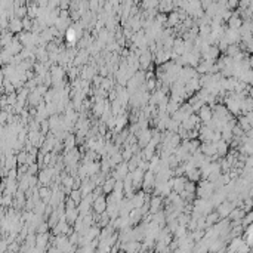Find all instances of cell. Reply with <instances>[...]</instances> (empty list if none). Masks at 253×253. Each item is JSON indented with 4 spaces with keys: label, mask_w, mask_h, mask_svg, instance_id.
I'll list each match as a JSON object with an SVG mask.
<instances>
[{
    "label": "cell",
    "mask_w": 253,
    "mask_h": 253,
    "mask_svg": "<svg viewBox=\"0 0 253 253\" xmlns=\"http://www.w3.org/2000/svg\"><path fill=\"white\" fill-rule=\"evenodd\" d=\"M200 117H201L203 122H209L212 119V110L207 108V107H203L201 111H200Z\"/></svg>",
    "instance_id": "obj_2"
},
{
    "label": "cell",
    "mask_w": 253,
    "mask_h": 253,
    "mask_svg": "<svg viewBox=\"0 0 253 253\" xmlns=\"http://www.w3.org/2000/svg\"><path fill=\"white\" fill-rule=\"evenodd\" d=\"M230 28L231 30H238L241 25H243V21H241V18H238V17H235V15H233L231 18H230Z\"/></svg>",
    "instance_id": "obj_1"
},
{
    "label": "cell",
    "mask_w": 253,
    "mask_h": 253,
    "mask_svg": "<svg viewBox=\"0 0 253 253\" xmlns=\"http://www.w3.org/2000/svg\"><path fill=\"white\" fill-rule=\"evenodd\" d=\"M104 206H105V204H104V200L99 199V200H98V203H96V209H98V210H102V209H104Z\"/></svg>",
    "instance_id": "obj_5"
},
{
    "label": "cell",
    "mask_w": 253,
    "mask_h": 253,
    "mask_svg": "<svg viewBox=\"0 0 253 253\" xmlns=\"http://www.w3.org/2000/svg\"><path fill=\"white\" fill-rule=\"evenodd\" d=\"M67 34H68V40H74V36H76L74 30H68V31H67Z\"/></svg>",
    "instance_id": "obj_6"
},
{
    "label": "cell",
    "mask_w": 253,
    "mask_h": 253,
    "mask_svg": "<svg viewBox=\"0 0 253 253\" xmlns=\"http://www.w3.org/2000/svg\"><path fill=\"white\" fill-rule=\"evenodd\" d=\"M104 188H105V191H111V190L114 188V181H108L107 184H105Z\"/></svg>",
    "instance_id": "obj_4"
},
{
    "label": "cell",
    "mask_w": 253,
    "mask_h": 253,
    "mask_svg": "<svg viewBox=\"0 0 253 253\" xmlns=\"http://www.w3.org/2000/svg\"><path fill=\"white\" fill-rule=\"evenodd\" d=\"M21 27H22V25H21V22H19L18 19H14V21L11 22V28H12V30H15V31L21 30Z\"/></svg>",
    "instance_id": "obj_3"
}]
</instances>
